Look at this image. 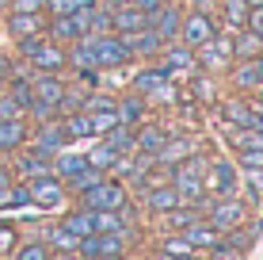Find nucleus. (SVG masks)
Here are the masks:
<instances>
[{"label":"nucleus","instance_id":"f257e3e1","mask_svg":"<svg viewBox=\"0 0 263 260\" xmlns=\"http://www.w3.org/2000/svg\"><path fill=\"white\" fill-rule=\"evenodd\" d=\"M88 46H92L99 69H119V65H126V61L134 58L130 46H126V39H122V34H115V31H99V34H92V39H88Z\"/></svg>","mask_w":263,"mask_h":260},{"label":"nucleus","instance_id":"f03ea898","mask_svg":"<svg viewBox=\"0 0 263 260\" xmlns=\"http://www.w3.org/2000/svg\"><path fill=\"white\" fill-rule=\"evenodd\" d=\"M20 50H23L27 61H34V65L42 69V73H58V69L65 65V54L58 50V42H53V39L27 34V39H20Z\"/></svg>","mask_w":263,"mask_h":260},{"label":"nucleus","instance_id":"7ed1b4c3","mask_svg":"<svg viewBox=\"0 0 263 260\" xmlns=\"http://www.w3.org/2000/svg\"><path fill=\"white\" fill-rule=\"evenodd\" d=\"M84 203H88V211H119L122 207V199H126V192L119 184H107V180H96L92 187H84Z\"/></svg>","mask_w":263,"mask_h":260},{"label":"nucleus","instance_id":"20e7f679","mask_svg":"<svg viewBox=\"0 0 263 260\" xmlns=\"http://www.w3.org/2000/svg\"><path fill=\"white\" fill-rule=\"evenodd\" d=\"M31 103H46V107H65V84L53 73H42L31 80Z\"/></svg>","mask_w":263,"mask_h":260},{"label":"nucleus","instance_id":"39448f33","mask_svg":"<svg viewBox=\"0 0 263 260\" xmlns=\"http://www.w3.org/2000/svg\"><path fill=\"white\" fill-rule=\"evenodd\" d=\"M179 39L187 42V46H202V42L214 39V20L206 12H191L183 23H179Z\"/></svg>","mask_w":263,"mask_h":260},{"label":"nucleus","instance_id":"423d86ee","mask_svg":"<svg viewBox=\"0 0 263 260\" xmlns=\"http://www.w3.org/2000/svg\"><path fill=\"white\" fill-rule=\"evenodd\" d=\"M80 249H84V256L92 260H103V256H119L122 253V234H88L80 237Z\"/></svg>","mask_w":263,"mask_h":260},{"label":"nucleus","instance_id":"0eeeda50","mask_svg":"<svg viewBox=\"0 0 263 260\" xmlns=\"http://www.w3.org/2000/svg\"><path fill=\"white\" fill-rule=\"evenodd\" d=\"M141 27H149V15L141 8L126 4V8H115L111 12V31L115 34H130V31H141Z\"/></svg>","mask_w":263,"mask_h":260},{"label":"nucleus","instance_id":"6e6552de","mask_svg":"<svg viewBox=\"0 0 263 260\" xmlns=\"http://www.w3.org/2000/svg\"><path fill=\"white\" fill-rule=\"evenodd\" d=\"M240 214H244V207L237 199H225V203H217V207H210V226L217 234H229V230L240 222Z\"/></svg>","mask_w":263,"mask_h":260},{"label":"nucleus","instance_id":"1a4fd4ad","mask_svg":"<svg viewBox=\"0 0 263 260\" xmlns=\"http://www.w3.org/2000/svg\"><path fill=\"white\" fill-rule=\"evenodd\" d=\"M179 23H183V15H179L176 8H160V12H153V15H149V27H153V31H157L164 42L179 39Z\"/></svg>","mask_w":263,"mask_h":260},{"label":"nucleus","instance_id":"9d476101","mask_svg":"<svg viewBox=\"0 0 263 260\" xmlns=\"http://www.w3.org/2000/svg\"><path fill=\"white\" fill-rule=\"evenodd\" d=\"M27 187H31V203H39V207H58L61 195H65V192H61V184L50 180V176H39V180L27 184Z\"/></svg>","mask_w":263,"mask_h":260},{"label":"nucleus","instance_id":"9b49d317","mask_svg":"<svg viewBox=\"0 0 263 260\" xmlns=\"http://www.w3.org/2000/svg\"><path fill=\"white\" fill-rule=\"evenodd\" d=\"M202 187H214L217 195H233L237 192V172H233V165L229 161H214V172H210V180Z\"/></svg>","mask_w":263,"mask_h":260},{"label":"nucleus","instance_id":"f8f14e48","mask_svg":"<svg viewBox=\"0 0 263 260\" xmlns=\"http://www.w3.org/2000/svg\"><path fill=\"white\" fill-rule=\"evenodd\" d=\"M221 115L233 123V127H263V119L252 111V103H244V100H225Z\"/></svg>","mask_w":263,"mask_h":260},{"label":"nucleus","instance_id":"ddd939ff","mask_svg":"<svg viewBox=\"0 0 263 260\" xmlns=\"http://www.w3.org/2000/svg\"><path fill=\"white\" fill-rule=\"evenodd\" d=\"M233 80H237V88H263V58H244Z\"/></svg>","mask_w":263,"mask_h":260},{"label":"nucleus","instance_id":"4468645a","mask_svg":"<svg viewBox=\"0 0 263 260\" xmlns=\"http://www.w3.org/2000/svg\"><path fill=\"white\" fill-rule=\"evenodd\" d=\"M202 192H206V187H202V180H198L195 168H179V172H176V195H179V203H183V199L195 203Z\"/></svg>","mask_w":263,"mask_h":260},{"label":"nucleus","instance_id":"2eb2a0df","mask_svg":"<svg viewBox=\"0 0 263 260\" xmlns=\"http://www.w3.org/2000/svg\"><path fill=\"white\" fill-rule=\"evenodd\" d=\"M23 142H27L23 119H0V153H4V149H20Z\"/></svg>","mask_w":263,"mask_h":260},{"label":"nucleus","instance_id":"dca6fc26","mask_svg":"<svg viewBox=\"0 0 263 260\" xmlns=\"http://www.w3.org/2000/svg\"><path fill=\"white\" fill-rule=\"evenodd\" d=\"M50 39L53 42H77V39H84V34H80V27L69 12H61L58 20H50Z\"/></svg>","mask_w":263,"mask_h":260},{"label":"nucleus","instance_id":"f3484780","mask_svg":"<svg viewBox=\"0 0 263 260\" xmlns=\"http://www.w3.org/2000/svg\"><path fill=\"white\" fill-rule=\"evenodd\" d=\"M42 31V12H12V34L15 39H27V34Z\"/></svg>","mask_w":263,"mask_h":260},{"label":"nucleus","instance_id":"a211bd4d","mask_svg":"<svg viewBox=\"0 0 263 260\" xmlns=\"http://www.w3.org/2000/svg\"><path fill=\"white\" fill-rule=\"evenodd\" d=\"M103 142H107L111 149H119V153H130V149H138V138H134V130L126 127V123H122V127L115 123V127L103 134Z\"/></svg>","mask_w":263,"mask_h":260},{"label":"nucleus","instance_id":"6ab92c4d","mask_svg":"<svg viewBox=\"0 0 263 260\" xmlns=\"http://www.w3.org/2000/svg\"><path fill=\"white\" fill-rule=\"evenodd\" d=\"M88 165L99 168V172H103V168H119V165H122V153H119V149H111L107 142H99L92 153H88Z\"/></svg>","mask_w":263,"mask_h":260},{"label":"nucleus","instance_id":"aec40b11","mask_svg":"<svg viewBox=\"0 0 263 260\" xmlns=\"http://www.w3.org/2000/svg\"><path fill=\"white\" fill-rule=\"evenodd\" d=\"M134 138H138V149H141V153L157 157V153H160V146L168 142V134L160 130V127H145L141 134H134Z\"/></svg>","mask_w":263,"mask_h":260},{"label":"nucleus","instance_id":"412c9836","mask_svg":"<svg viewBox=\"0 0 263 260\" xmlns=\"http://www.w3.org/2000/svg\"><path fill=\"white\" fill-rule=\"evenodd\" d=\"M259 46H263V39H259L256 31H240V34H237V42H233L229 50L244 61V58H259Z\"/></svg>","mask_w":263,"mask_h":260},{"label":"nucleus","instance_id":"4be33fe9","mask_svg":"<svg viewBox=\"0 0 263 260\" xmlns=\"http://www.w3.org/2000/svg\"><path fill=\"white\" fill-rule=\"evenodd\" d=\"M149 207L157 211V214H168L172 207H179L176 187H153V192H149Z\"/></svg>","mask_w":263,"mask_h":260},{"label":"nucleus","instance_id":"5701e85b","mask_svg":"<svg viewBox=\"0 0 263 260\" xmlns=\"http://www.w3.org/2000/svg\"><path fill=\"white\" fill-rule=\"evenodd\" d=\"M172 73H168V69H145V73H138V77H134V88H138V92H157V88L160 84H164V80H168Z\"/></svg>","mask_w":263,"mask_h":260},{"label":"nucleus","instance_id":"b1692460","mask_svg":"<svg viewBox=\"0 0 263 260\" xmlns=\"http://www.w3.org/2000/svg\"><path fill=\"white\" fill-rule=\"evenodd\" d=\"M202 61L210 69H217V65H225V58H229V42H221V39H210V42H202Z\"/></svg>","mask_w":263,"mask_h":260},{"label":"nucleus","instance_id":"393cba45","mask_svg":"<svg viewBox=\"0 0 263 260\" xmlns=\"http://www.w3.org/2000/svg\"><path fill=\"white\" fill-rule=\"evenodd\" d=\"M84 168H92V165H88V157H80V153H61L58 157V172L65 176V180H77Z\"/></svg>","mask_w":263,"mask_h":260},{"label":"nucleus","instance_id":"a878e982","mask_svg":"<svg viewBox=\"0 0 263 260\" xmlns=\"http://www.w3.org/2000/svg\"><path fill=\"white\" fill-rule=\"evenodd\" d=\"M65 142V134H61V127H42L39 134H34V146H39V153L46 157V153H53V149Z\"/></svg>","mask_w":263,"mask_h":260},{"label":"nucleus","instance_id":"bb28decb","mask_svg":"<svg viewBox=\"0 0 263 260\" xmlns=\"http://www.w3.org/2000/svg\"><path fill=\"white\" fill-rule=\"evenodd\" d=\"M233 146L240 149H263V127H240V134H233Z\"/></svg>","mask_w":263,"mask_h":260},{"label":"nucleus","instance_id":"cd10ccee","mask_svg":"<svg viewBox=\"0 0 263 260\" xmlns=\"http://www.w3.org/2000/svg\"><path fill=\"white\" fill-rule=\"evenodd\" d=\"M183 234H187V241H191V249L195 245H217V230L214 226H198V222H191Z\"/></svg>","mask_w":263,"mask_h":260},{"label":"nucleus","instance_id":"c85d7f7f","mask_svg":"<svg viewBox=\"0 0 263 260\" xmlns=\"http://www.w3.org/2000/svg\"><path fill=\"white\" fill-rule=\"evenodd\" d=\"M65 230H69V234H77V237H88V234H96L92 211H80V214H72V218L65 222Z\"/></svg>","mask_w":263,"mask_h":260},{"label":"nucleus","instance_id":"c756f323","mask_svg":"<svg viewBox=\"0 0 263 260\" xmlns=\"http://www.w3.org/2000/svg\"><path fill=\"white\" fill-rule=\"evenodd\" d=\"M115 115H119V123L134 127V123L141 119V100H119V103H115Z\"/></svg>","mask_w":263,"mask_h":260},{"label":"nucleus","instance_id":"7c9ffc66","mask_svg":"<svg viewBox=\"0 0 263 260\" xmlns=\"http://www.w3.org/2000/svg\"><path fill=\"white\" fill-rule=\"evenodd\" d=\"M195 65V54H191V46H176L168 54V61H164V69L172 73V69H191Z\"/></svg>","mask_w":263,"mask_h":260},{"label":"nucleus","instance_id":"2f4dec72","mask_svg":"<svg viewBox=\"0 0 263 260\" xmlns=\"http://www.w3.org/2000/svg\"><path fill=\"white\" fill-rule=\"evenodd\" d=\"M187 153H191V146H187V142H172V138H168L164 146H160V153H157V157L164 161V165H172V161H183Z\"/></svg>","mask_w":263,"mask_h":260},{"label":"nucleus","instance_id":"473e14b6","mask_svg":"<svg viewBox=\"0 0 263 260\" xmlns=\"http://www.w3.org/2000/svg\"><path fill=\"white\" fill-rule=\"evenodd\" d=\"M61 134L65 138H88V115H69L61 123Z\"/></svg>","mask_w":263,"mask_h":260},{"label":"nucleus","instance_id":"72a5a7b5","mask_svg":"<svg viewBox=\"0 0 263 260\" xmlns=\"http://www.w3.org/2000/svg\"><path fill=\"white\" fill-rule=\"evenodd\" d=\"M23 176H27V180H31V176H34V180H39V176H46L42 153H34V157H27V161H23Z\"/></svg>","mask_w":263,"mask_h":260},{"label":"nucleus","instance_id":"f704fd0d","mask_svg":"<svg viewBox=\"0 0 263 260\" xmlns=\"http://www.w3.org/2000/svg\"><path fill=\"white\" fill-rule=\"evenodd\" d=\"M8 203H12V207H27V203H31V187H27V184L8 187Z\"/></svg>","mask_w":263,"mask_h":260},{"label":"nucleus","instance_id":"c9c22d12","mask_svg":"<svg viewBox=\"0 0 263 260\" xmlns=\"http://www.w3.org/2000/svg\"><path fill=\"white\" fill-rule=\"evenodd\" d=\"M53 245H58V249H77V245H80V237H77V234H69V230L61 226V230H53Z\"/></svg>","mask_w":263,"mask_h":260},{"label":"nucleus","instance_id":"e433bc0d","mask_svg":"<svg viewBox=\"0 0 263 260\" xmlns=\"http://www.w3.org/2000/svg\"><path fill=\"white\" fill-rule=\"evenodd\" d=\"M12 12H46V0H12Z\"/></svg>","mask_w":263,"mask_h":260},{"label":"nucleus","instance_id":"4c0bfd02","mask_svg":"<svg viewBox=\"0 0 263 260\" xmlns=\"http://www.w3.org/2000/svg\"><path fill=\"white\" fill-rule=\"evenodd\" d=\"M240 165H244V168H252V172H259V168H263V149H244Z\"/></svg>","mask_w":263,"mask_h":260},{"label":"nucleus","instance_id":"58836bf2","mask_svg":"<svg viewBox=\"0 0 263 260\" xmlns=\"http://www.w3.org/2000/svg\"><path fill=\"white\" fill-rule=\"evenodd\" d=\"M15 260H46V245H39V241H34V245H23Z\"/></svg>","mask_w":263,"mask_h":260},{"label":"nucleus","instance_id":"ea45409f","mask_svg":"<svg viewBox=\"0 0 263 260\" xmlns=\"http://www.w3.org/2000/svg\"><path fill=\"white\" fill-rule=\"evenodd\" d=\"M244 23H248V31H256L263 39V8H248V15H244Z\"/></svg>","mask_w":263,"mask_h":260},{"label":"nucleus","instance_id":"a19ab883","mask_svg":"<svg viewBox=\"0 0 263 260\" xmlns=\"http://www.w3.org/2000/svg\"><path fill=\"white\" fill-rule=\"evenodd\" d=\"M164 253H176V256L191 253V241H187V234H183V237H172V241H164Z\"/></svg>","mask_w":263,"mask_h":260},{"label":"nucleus","instance_id":"79ce46f5","mask_svg":"<svg viewBox=\"0 0 263 260\" xmlns=\"http://www.w3.org/2000/svg\"><path fill=\"white\" fill-rule=\"evenodd\" d=\"M0 119H20V103L12 96H0Z\"/></svg>","mask_w":263,"mask_h":260},{"label":"nucleus","instance_id":"37998d69","mask_svg":"<svg viewBox=\"0 0 263 260\" xmlns=\"http://www.w3.org/2000/svg\"><path fill=\"white\" fill-rule=\"evenodd\" d=\"M168 218H172V226H176V230H187V226L195 222V214H191V211H187V214H179L176 207H172V211H168Z\"/></svg>","mask_w":263,"mask_h":260},{"label":"nucleus","instance_id":"c03bdc74","mask_svg":"<svg viewBox=\"0 0 263 260\" xmlns=\"http://www.w3.org/2000/svg\"><path fill=\"white\" fill-rule=\"evenodd\" d=\"M12 245H15V234H12L8 226H0V256H4L8 249H12Z\"/></svg>","mask_w":263,"mask_h":260},{"label":"nucleus","instance_id":"a18cd8bd","mask_svg":"<svg viewBox=\"0 0 263 260\" xmlns=\"http://www.w3.org/2000/svg\"><path fill=\"white\" fill-rule=\"evenodd\" d=\"M134 8H141L145 15H153V12H160V0H130Z\"/></svg>","mask_w":263,"mask_h":260},{"label":"nucleus","instance_id":"49530a36","mask_svg":"<svg viewBox=\"0 0 263 260\" xmlns=\"http://www.w3.org/2000/svg\"><path fill=\"white\" fill-rule=\"evenodd\" d=\"M252 111H256L259 119H263V96H256V103H252Z\"/></svg>","mask_w":263,"mask_h":260},{"label":"nucleus","instance_id":"de8ad7c7","mask_svg":"<svg viewBox=\"0 0 263 260\" xmlns=\"http://www.w3.org/2000/svg\"><path fill=\"white\" fill-rule=\"evenodd\" d=\"M4 207H12V203H8V187H0V211Z\"/></svg>","mask_w":263,"mask_h":260},{"label":"nucleus","instance_id":"09e8293b","mask_svg":"<svg viewBox=\"0 0 263 260\" xmlns=\"http://www.w3.org/2000/svg\"><path fill=\"white\" fill-rule=\"evenodd\" d=\"M176 260H195V256H191V253H183V256H176Z\"/></svg>","mask_w":263,"mask_h":260},{"label":"nucleus","instance_id":"8fccbe9b","mask_svg":"<svg viewBox=\"0 0 263 260\" xmlns=\"http://www.w3.org/2000/svg\"><path fill=\"white\" fill-rule=\"evenodd\" d=\"M8 4H12V0H0V12H4V8H8Z\"/></svg>","mask_w":263,"mask_h":260},{"label":"nucleus","instance_id":"3c124183","mask_svg":"<svg viewBox=\"0 0 263 260\" xmlns=\"http://www.w3.org/2000/svg\"><path fill=\"white\" fill-rule=\"evenodd\" d=\"M103 260H122V256H103Z\"/></svg>","mask_w":263,"mask_h":260}]
</instances>
